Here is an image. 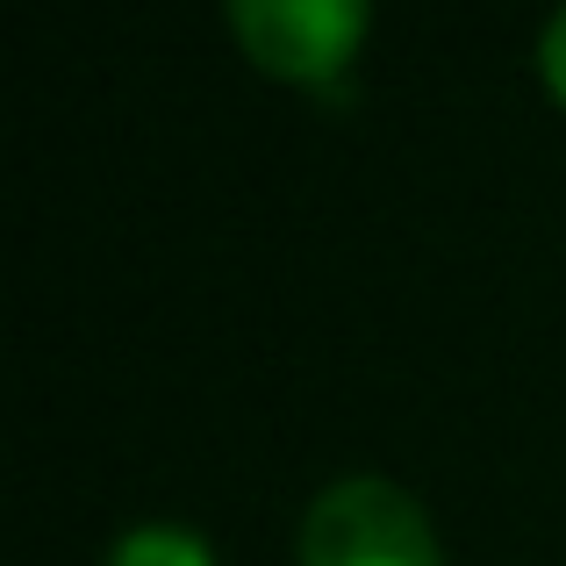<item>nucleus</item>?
Returning <instances> with one entry per match:
<instances>
[{
  "mask_svg": "<svg viewBox=\"0 0 566 566\" xmlns=\"http://www.w3.org/2000/svg\"><path fill=\"white\" fill-rule=\"evenodd\" d=\"M108 566H216V553H208L187 524H137L108 553Z\"/></svg>",
  "mask_w": 566,
  "mask_h": 566,
  "instance_id": "nucleus-3",
  "label": "nucleus"
},
{
  "mask_svg": "<svg viewBox=\"0 0 566 566\" xmlns=\"http://www.w3.org/2000/svg\"><path fill=\"white\" fill-rule=\"evenodd\" d=\"M538 65H545V86L559 94V108H566V8L545 22V43H538Z\"/></svg>",
  "mask_w": 566,
  "mask_h": 566,
  "instance_id": "nucleus-4",
  "label": "nucleus"
},
{
  "mask_svg": "<svg viewBox=\"0 0 566 566\" xmlns=\"http://www.w3.org/2000/svg\"><path fill=\"white\" fill-rule=\"evenodd\" d=\"M222 8L251 65L302 86L337 80L366 36V0H222Z\"/></svg>",
  "mask_w": 566,
  "mask_h": 566,
  "instance_id": "nucleus-2",
  "label": "nucleus"
},
{
  "mask_svg": "<svg viewBox=\"0 0 566 566\" xmlns=\"http://www.w3.org/2000/svg\"><path fill=\"white\" fill-rule=\"evenodd\" d=\"M302 566H444L423 502L395 481H337L302 524Z\"/></svg>",
  "mask_w": 566,
  "mask_h": 566,
  "instance_id": "nucleus-1",
  "label": "nucleus"
}]
</instances>
